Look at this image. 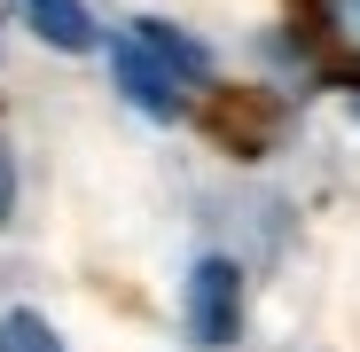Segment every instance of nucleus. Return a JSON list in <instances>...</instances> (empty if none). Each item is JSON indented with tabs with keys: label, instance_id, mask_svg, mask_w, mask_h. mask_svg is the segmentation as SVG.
<instances>
[{
	"label": "nucleus",
	"instance_id": "7ed1b4c3",
	"mask_svg": "<svg viewBox=\"0 0 360 352\" xmlns=\"http://www.w3.org/2000/svg\"><path fill=\"white\" fill-rule=\"evenodd\" d=\"M110 71H117V86H126V102H134V110H149V117H180V79L157 63L141 39H117Z\"/></svg>",
	"mask_w": 360,
	"mask_h": 352
},
{
	"label": "nucleus",
	"instance_id": "423d86ee",
	"mask_svg": "<svg viewBox=\"0 0 360 352\" xmlns=\"http://www.w3.org/2000/svg\"><path fill=\"white\" fill-rule=\"evenodd\" d=\"M134 39H141V47L157 55V63H165V71H172L180 86H188V79H212V55H204L196 39H180V32H172L165 16H141V24H134Z\"/></svg>",
	"mask_w": 360,
	"mask_h": 352
},
{
	"label": "nucleus",
	"instance_id": "0eeeda50",
	"mask_svg": "<svg viewBox=\"0 0 360 352\" xmlns=\"http://www.w3.org/2000/svg\"><path fill=\"white\" fill-rule=\"evenodd\" d=\"M0 337H8V352H63V337H55L39 313H8V321H0Z\"/></svg>",
	"mask_w": 360,
	"mask_h": 352
},
{
	"label": "nucleus",
	"instance_id": "1a4fd4ad",
	"mask_svg": "<svg viewBox=\"0 0 360 352\" xmlns=\"http://www.w3.org/2000/svg\"><path fill=\"white\" fill-rule=\"evenodd\" d=\"M0 352H8V337H0Z\"/></svg>",
	"mask_w": 360,
	"mask_h": 352
},
{
	"label": "nucleus",
	"instance_id": "f03ea898",
	"mask_svg": "<svg viewBox=\"0 0 360 352\" xmlns=\"http://www.w3.org/2000/svg\"><path fill=\"white\" fill-rule=\"evenodd\" d=\"M297 39L329 79L360 86V0H297Z\"/></svg>",
	"mask_w": 360,
	"mask_h": 352
},
{
	"label": "nucleus",
	"instance_id": "20e7f679",
	"mask_svg": "<svg viewBox=\"0 0 360 352\" xmlns=\"http://www.w3.org/2000/svg\"><path fill=\"white\" fill-rule=\"evenodd\" d=\"M204 126H212L235 157H259V149H266V133H274V102H266V94H212Z\"/></svg>",
	"mask_w": 360,
	"mask_h": 352
},
{
	"label": "nucleus",
	"instance_id": "6e6552de",
	"mask_svg": "<svg viewBox=\"0 0 360 352\" xmlns=\"http://www.w3.org/2000/svg\"><path fill=\"white\" fill-rule=\"evenodd\" d=\"M8 211H16V157H8V141H0V227H8Z\"/></svg>",
	"mask_w": 360,
	"mask_h": 352
},
{
	"label": "nucleus",
	"instance_id": "39448f33",
	"mask_svg": "<svg viewBox=\"0 0 360 352\" xmlns=\"http://www.w3.org/2000/svg\"><path fill=\"white\" fill-rule=\"evenodd\" d=\"M24 24L47 39V47H63V55H86L94 47V16H86V0H16Z\"/></svg>",
	"mask_w": 360,
	"mask_h": 352
},
{
	"label": "nucleus",
	"instance_id": "f257e3e1",
	"mask_svg": "<svg viewBox=\"0 0 360 352\" xmlns=\"http://www.w3.org/2000/svg\"><path fill=\"white\" fill-rule=\"evenodd\" d=\"M180 321H188V344L219 352L243 337V266L235 259H196L188 266V298H180Z\"/></svg>",
	"mask_w": 360,
	"mask_h": 352
}]
</instances>
